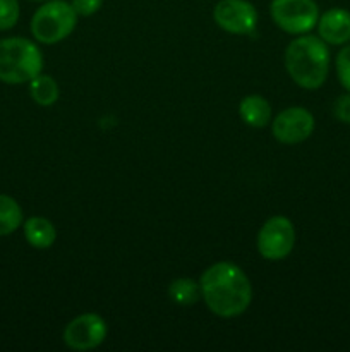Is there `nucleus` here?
<instances>
[{
	"label": "nucleus",
	"instance_id": "nucleus-11",
	"mask_svg": "<svg viewBox=\"0 0 350 352\" xmlns=\"http://www.w3.org/2000/svg\"><path fill=\"white\" fill-rule=\"evenodd\" d=\"M239 116L249 127L261 129L271 122V105L264 96L247 95L239 103Z\"/></svg>",
	"mask_w": 350,
	"mask_h": 352
},
{
	"label": "nucleus",
	"instance_id": "nucleus-10",
	"mask_svg": "<svg viewBox=\"0 0 350 352\" xmlns=\"http://www.w3.org/2000/svg\"><path fill=\"white\" fill-rule=\"evenodd\" d=\"M318 34L328 45H345L350 41V12L342 7L326 10L318 19Z\"/></svg>",
	"mask_w": 350,
	"mask_h": 352
},
{
	"label": "nucleus",
	"instance_id": "nucleus-5",
	"mask_svg": "<svg viewBox=\"0 0 350 352\" xmlns=\"http://www.w3.org/2000/svg\"><path fill=\"white\" fill-rule=\"evenodd\" d=\"M273 23L288 34H307L318 26L319 7L314 0H271Z\"/></svg>",
	"mask_w": 350,
	"mask_h": 352
},
{
	"label": "nucleus",
	"instance_id": "nucleus-19",
	"mask_svg": "<svg viewBox=\"0 0 350 352\" xmlns=\"http://www.w3.org/2000/svg\"><path fill=\"white\" fill-rule=\"evenodd\" d=\"M333 113L340 122L350 124V91L336 98L335 105H333Z\"/></svg>",
	"mask_w": 350,
	"mask_h": 352
},
{
	"label": "nucleus",
	"instance_id": "nucleus-6",
	"mask_svg": "<svg viewBox=\"0 0 350 352\" xmlns=\"http://www.w3.org/2000/svg\"><path fill=\"white\" fill-rule=\"evenodd\" d=\"M295 237V227L288 217H270L257 232V253L268 261L285 260L294 251Z\"/></svg>",
	"mask_w": 350,
	"mask_h": 352
},
{
	"label": "nucleus",
	"instance_id": "nucleus-1",
	"mask_svg": "<svg viewBox=\"0 0 350 352\" xmlns=\"http://www.w3.org/2000/svg\"><path fill=\"white\" fill-rule=\"evenodd\" d=\"M201 298L213 315L237 318L253 301V285L246 272L230 261H218L202 272L199 278Z\"/></svg>",
	"mask_w": 350,
	"mask_h": 352
},
{
	"label": "nucleus",
	"instance_id": "nucleus-13",
	"mask_svg": "<svg viewBox=\"0 0 350 352\" xmlns=\"http://www.w3.org/2000/svg\"><path fill=\"white\" fill-rule=\"evenodd\" d=\"M30 95L33 102L40 107H51L60 96L57 81L48 74H38L30 81Z\"/></svg>",
	"mask_w": 350,
	"mask_h": 352
},
{
	"label": "nucleus",
	"instance_id": "nucleus-14",
	"mask_svg": "<svg viewBox=\"0 0 350 352\" xmlns=\"http://www.w3.org/2000/svg\"><path fill=\"white\" fill-rule=\"evenodd\" d=\"M24 222L23 208L12 196L0 195V237L16 232Z\"/></svg>",
	"mask_w": 350,
	"mask_h": 352
},
{
	"label": "nucleus",
	"instance_id": "nucleus-2",
	"mask_svg": "<svg viewBox=\"0 0 350 352\" xmlns=\"http://www.w3.org/2000/svg\"><path fill=\"white\" fill-rule=\"evenodd\" d=\"M285 69L292 81L301 88H321L329 72L328 43L309 33L299 34L285 50Z\"/></svg>",
	"mask_w": 350,
	"mask_h": 352
},
{
	"label": "nucleus",
	"instance_id": "nucleus-7",
	"mask_svg": "<svg viewBox=\"0 0 350 352\" xmlns=\"http://www.w3.org/2000/svg\"><path fill=\"white\" fill-rule=\"evenodd\" d=\"M108 333V325L96 313H82L75 316L64 330V344L72 351H91L102 346Z\"/></svg>",
	"mask_w": 350,
	"mask_h": 352
},
{
	"label": "nucleus",
	"instance_id": "nucleus-3",
	"mask_svg": "<svg viewBox=\"0 0 350 352\" xmlns=\"http://www.w3.org/2000/svg\"><path fill=\"white\" fill-rule=\"evenodd\" d=\"M43 71V54L34 41L23 36L0 40V81L24 85Z\"/></svg>",
	"mask_w": 350,
	"mask_h": 352
},
{
	"label": "nucleus",
	"instance_id": "nucleus-20",
	"mask_svg": "<svg viewBox=\"0 0 350 352\" xmlns=\"http://www.w3.org/2000/svg\"><path fill=\"white\" fill-rule=\"evenodd\" d=\"M30 2H41V3H43V2H48V0H30Z\"/></svg>",
	"mask_w": 350,
	"mask_h": 352
},
{
	"label": "nucleus",
	"instance_id": "nucleus-17",
	"mask_svg": "<svg viewBox=\"0 0 350 352\" xmlns=\"http://www.w3.org/2000/svg\"><path fill=\"white\" fill-rule=\"evenodd\" d=\"M336 76H338V81L347 91H350V45L343 47L342 50L336 55Z\"/></svg>",
	"mask_w": 350,
	"mask_h": 352
},
{
	"label": "nucleus",
	"instance_id": "nucleus-8",
	"mask_svg": "<svg viewBox=\"0 0 350 352\" xmlns=\"http://www.w3.org/2000/svg\"><path fill=\"white\" fill-rule=\"evenodd\" d=\"M314 116L304 107H288L271 122V134L281 144L304 143L314 133Z\"/></svg>",
	"mask_w": 350,
	"mask_h": 352
},
{
	"label": "nucleus",
	"instance_id": "nucleus-18",
	"mask_svg": "<svg viewBox=\"0 0 350 352\" xmlns=\"http://www.w3.org/2000/svg\"><path fill=\"white\" fill-rule=\"evenodd\" d=\"M71 3L75 12H78V16L89 17L102 9L103 0H72Z\"/></svg>",
	"mask_w": 350,
	"mask_h": 352
},
{
	"label": "nucleus",
	"instance_id": "nucleus-9",
	"mask_svg": "<svg viewBox=\"0 0 350 352\" xmlns=\"http://www.w3.org/2000/svg\"><path fill=\"white\" fill-rule=\"evenodd\" d=\"M216 26L232 34H253L257 24V10L249 0H220L213 7Z\"/></svg>",
	"mask_w": 350,
	"mask_h": 352
},
{
	"label": "nucleus",
	"instance_id": "nucleus-15",
	"mask_svg": "<svg viewBox=\"0 0 350 352\" xmlns=\"http://www.w3.org/2000/svg\"><path fill=\"white\" fill-rule=\"evenodd\" d=\"M168 296L178 306H192L201 299V287L199 282L192 278H177L168 287Z\"/></svg>",
	"mask_w": 350,
	"mask_h": 352
},
{
	"label": "nucleus",
	"instance_id": "nucleus-4",
	"mask_svg": "<svg viewBox=\"0 0 350 352\" xmlns=\"http://www.w3.org/2000/svg\"><path fill=\"white\" fill-rule=\"evenodd\" d=\"M78 17L71 2L48 0L34 10L30 24L31 34L43 45L60 43L75 30Z\"/></svg>",
	"mask_w": 350,
	"mask_h": 352
},
{
	"label": "nucleus",
	"instance_id": "nucleus-12",
	"mask_svg": "<svg viewBox=\"0 0 350 352\" xmlns=\"http://www.w3.org/2000/svg\"><path fill=\"white\" fill-rule=\"evenodd\" d=\"M23 230L27 244L36 250H48L57 239V229L45 217H30L23 222Z\"/></svg>",
	"mask_w": 350,
	"mask_h": 352
},
{
	"label": "nucleus",
	"instance_id": "nucleus-16",
	"mask_svg": "<svg viewBox=\"0 0 350 352\" xmlns=\"http://www.w3.org/2000/svg\"><path fill=\"white\" fill-rule=\"evenodd\" d=\"M21 16L19 0H0V31L12 30Z\"/></svg>",
	"mask_w": 350,
	"mask_h": 352
}]
</instances>
